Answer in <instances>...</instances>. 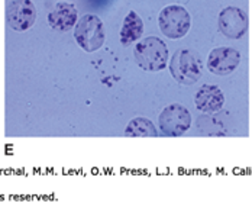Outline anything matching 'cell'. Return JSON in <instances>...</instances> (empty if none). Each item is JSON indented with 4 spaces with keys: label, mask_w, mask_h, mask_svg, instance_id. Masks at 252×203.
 <instances>
[{
    "label": "cell",
    "mask_w": 252,
    "mask_h": 203,
    "mask_svg": "<svg viewBox=\"0 0 252 203\" xmlns=\"http://www.w3.org/2000/svg\"><path fill=\"white\" fill-rule=\"evenodd\" d=\"M138 66L147 71H161L168 63V48L164 41L157 36L141 39L133 50Z\"/></svg>",
    "instance_id": "6da1fadb"
},
{
    "label": "cell",
    "mask_w": 252,
    "mask_h": 203,
    "mask_svg": "<svg viewBox=\"0 0 252 203\" xmlns=\"http://www.w3.org/2000/svg\"><path fill=\"white\" fill-rule=\"evenodd\" d=\"M159 129L167 136H181L191 125V115L183 104H168L164 107L158 118Z\"/></svg>",
    "instance_id": "5b68a950"
},
{
    "label": "cell",
    "mask_w": 252,
    "mask_h": 203,
    "mask_svg": "<svg viewBox=\"0 0 252 203\" xmlns=\"http://www.w3.org/2000/svg\"><path fill=\"white\" fill-rule=\"evenodd\" d=\"M219 29L220 32L230 39H241L250 26L248 15L245 10L236 6H229L223 9L219 15Z\"/></svg>",
    "instance_id": "52a82bcc"
},
{
    "label": "cell",
    "mask_w": 252,
    "mask_h": 203,
    "mask_svg": "<svg viewBox=\"0 0 252 203\" xmlns=\"http://www.w3.org/2000/svg\"><path fill=\"white\" fill-rule=\"evenodd\" d=\"M144 34V22L139 18V15L133 10H130L124 19V25L121 29V42L122 45H129L135 41H138Z\"/></svg>",
    "instance_id": "8fae6325"
},
{
    "label": "cell",
    "mask_w": 252,
    "mask_h": 203,
    "mask_svg": "<svg viewBox=\"0 0 252 203\" xmlns=\"http://www.w3.org/2000/svg\"><path fill=\"white\" fill-rule=\"evenodd\" d=\"M36 21V7L31 0H12L6 9V22L13 31L22 32Z\"/></svg>",
    "instance_id": "8992f818"
},
{
    "label": "cell",
    "mask_w": 252,
    "mask_h": 203,
    "mask_svg": "<svg viewBox=\"0 0 252 203\" xmlns=\"http://www.w3.org/2000/svg\"><path fill=\"white\" fill-rule=\"evenodd\" d=\"M223 103H225V96L222 90L213 84L202 86L194 96V104L203 113L218 112L223 107Z\"/></svg>",
    "instance_id": "9c48e42d"
},
{
    "label": "cell",
    "mask_w": 252,
    "mask_h": 203,
    "mask_svg": "<svg viewBox=\"0 0 252 203\" xmlns=\"http://www.w3.org/2000/svg\"><path fill=\"white\" fill-rule=\"evenodd\" d=\"M242 55L241 52L229 47L215 48L209 54L207 58V68L216 76H227L236 70L241 64Z\"/></svg>",
    "instance_id": "ba28073f"
},
{
    "label": "cell",
    "mask_w": 252,
    "mask_h": 203,
    "mask_svg": "<svg viewBox=\"0 0 252 203\" xmlns=\"http://www.w3.org/2000/svg\"><path fill=\"white\" fill-rule=\"evenodd\" d=\"M77 44L87 52H94L104 44V26L99 16L84 15L80 18L74 29Z\"/></svg>",
    "instance_id": "3957f363"
},
{
    "label": "cell",
    "mask_w": 252,
    "mask_h": 203,
    "mask_svg": "<svg viewBox=\"0 0 252 203\" xmlns=\"http://www.w3.org/2000/svg\"><path fill=\"white\" fill-rule=\"evenodd\" d=\"M48 22L52 29L70 31L77 24V9L71 3H58L48 15Z\"/></svg>",
    "instance_id": "30bf717a"
},
{
    "label": "cell",
    "mask_w": 252,
    "mask_h": 203,
    "mask_svg": "<svg viewBox=\"0 0 252 203\" xmlns=\"http://www.w3.org/2000/svg\"><path fill=\"white\" fill-rule=\"evenodd\" d=\"M158 25L161 32L170 39H180L187 35L191 25L190 13L184 6L171 4L161 10L158 16Z\"/></svg>",
    "instance_id": "277c9868"
},
{
    "label": "cell",
    "mask_w": 252,
    "mask_h": 203,
    "mask_svg": "<svg viewBox=\"0 0 252 203\" xmlns=\"http://www.w3.org/2000/svg\"><path fill=\"white\" fill-rule=\"evenodd\" d=\"M126 136H142V138H155L158 136V131L155 125L147 118H135L132 119L125 129Z\"/></svg>",
    "instance_id": "7c38bea8"
},
{
    "label": "cell",
    "mask_w": 252,
    "mask_h": 203,
    "mask_svg": "<svg viewBox=\"0 0 252 203\" xmlns=\"http://www.w3.org/2000/svg\"><path fill=\"white\" fill-rule=\"evenodd\" d=\"M170 73L180 84L191 86L202 77V61L193 51L178 50L170 61Z\"/></svg>",
    "instance_id": "7a4b0ae2"
}]
</instances>
